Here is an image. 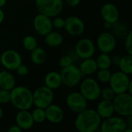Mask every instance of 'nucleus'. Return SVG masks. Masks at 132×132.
<instances>
[{
	"label": "nucleus",
	"mask_w": 132,
	"mask_h": 132,
	"mask_svg": "<svg viewBox=\"0 0 132 132\" xmlns=\"http://www.w3.org/2000/svg\"><path fill=\"white\" fill-rule=\"evenodd\" d=\"M101 123V118L96 110L87 108L77 114L74 126L80 132H95L99 129Z\"/></svg>",
	"instance_id": "1"
},
{
	"label": "nucleus",
	"mask_w": 132,
	"mask_h": 132,
	"mask_svg": "<svg viewBox=\"0 0 132 132\" xmlns=\"http://www.w3.org/2000/svg\"><path fill=\"white\" fill-rule=\"evenodd\" d=\"M10 103L17 110H29L32 105V92L26 87H14L10 90Z\"/></svg>",
	"instance_id": "2"
},
{
	"label": "nucleus",
	"mask_w": 132,
	"mask_h": 132,
	"mask_svg": "<svg viewBox=\"0 0 132 132\" xmlns=\"http://www.w3.org/2000/svg\"><path fill=\"white\" fill-rule=\"evenodd\" d=\"M114 113L121 117L132 115V95L128 92L116 94L112 101Z\"/></svg>",
	"instance_id": "3"
},
{
	"label": "nucleus",
	"mask_w": 132,
	"mask_h": 132,
	"mask_svg": "<svg viewBox=\"0 0 132 132\" xmlns=\"http://www.w3.org/2000/svg\"><path fill=\"white\" fill-rule=\"evenodd\" d=\"M36 7L39 13L53 18L60 14L63 9V0H36Z\"/></svg>",
	"instance_id": "4"
},
{
	"label": "nucleus",
	"mask_w": 132,
	"mask_h": 132,
	"mask_svg": "<svg viewBox=\"0 0 132 132\" xmlns=\"http://www.w3.org/2000/svg\"><path fill=\"white\" fill-rule=\"evenodd\" d=\"M60 73L62 78L63 84L67 87H74L78 85L84 76L79 67L73 63L69 67L62 68Z\"/></svg>",
	"instance_id": "5"
},
{
	"label": "nucleus",
	"mask_w": 132,
	"mask_h": 132,
	"mask_svg": "<svg viewBox=\"0 0 132 132\" xmlns=\"http://www.w3.org/2000/svg\"><path fill=\"white\" fill-rule=\"evenodd\" d=\"M53 90L45 85L37 87L32 92V101L33 105H35L36 108L45 109L53 103Z\"/></svg>",
	"instance_id": "6"
},
{
	"label": "nucleus",
	"mask_w": 132,
	"mask_h": 132,
	"mask_svg": "<svg viewBox=\"0 0 132 132\" xmlns=\"http://www.w3.org/2000/svg\"><path fill=\"white\" fill-rule=\"evenodd\" d=\"M101 87L97 81L91 77H88L80 81V92L87 100V101H94L100 97Z\"/></svg>",
	"instance_id": "7"
},
{
	"label": "nucleus",
	"mask_w": 132,
	"mask_h": 132,
	"mask_svg": "<svg viewBox=\"0 0 132 132\" xmlns=\"http://www.w3.org/2000/svg\"><path fill=\"white\" fill-rule=\"evenodd\" d=\"M131 81L129 75L119 70L111 74L108 83L110 84V87L113 90V91L116 94H119L128 92V87Z\"/></svg>",
	"instance_id": "8"
},
{
	"label": "nucleus",
	"mask_w": 132,
	"mask_h": 132,
	"mask_svg": "<svg viewBox=\"0 0 132 132\" xmlns=\"http://www.w3.org/2000/svg\"><path fill=\"white\" fill-rule=\"evenodd\" d=\"M127 128L125 120L121 116H111L101 121L100 129L102 132H124Z\"/></svg>",
	"instance_id": "9"
},
{
	"label": "nucleus",
	"mask_w": 132,
	"mask_h": 132,
	"mask_svg": "<svg viewBox=\"0 0 132 132\" xmlns=\"http://www.w3.org/2000/svg\"><path fill=\"white\" fill-rule=\"evenodd\" d=\"M22 62V56L15 50H7L2 52L0 56L2 66L8 70H15Z\"/></svg>",
	"instance_id": "10"
},
{
	"label": "nucleus",
	"mask_w": 132,
	"mask_h": 132,
	"mask_svg": "<svg viewBox=\"0 0 132 132\" xmlns=\"http://www.w3.org/2000/svg\"><path fill=\"white\" fill-rule=\"evenodd\" d=\"M87 100L80 92H71L66 98V104L70 111L78 114L87 108Z\"/></svg>",
	"instance_id": "11"
},
{
	"label": "nucleus",
	"mask_w": 132,
	"mask_h": 132,
	"mask_svg": "<svg viewBox=\"0 0 132 132\" xmlns=\"http://www.w3.org/2000/svg\"><path fill=\"white\" fill-rule=\"evenodd\" d=\"M95 50L94 43L88 38H83L78 40L75 46V53L77 56L82 60L93 57Z\"/></svg>",
	"instance_id": "12"
},
{
	"label": "nucleus",
	"mask_w": 132,
	"mask_h": 132,
	"mask_svg": "<svg viewBox=\"0 0 132 132\" xmlns=\"http://www.w3.org/2000/svg\"><path fill=\"white\" fill-rule=\"evenodd\" d=\"M97 46L101 53H111L116 47V39L112 33L104 32L98 36Z\"/></svg>",
	"instance_id": "13"
},
{
	"label": "nucleus",
	"mask_w": 132,
	"mask_h": 132,
	"mask_svg": "<svg viewBox=\"0 0 132 132\" xmlns=\"http://www.w3.org/2000/svg\"><path fill=\"white\" fill-rule=\"evenodd\" d=\"M64 29L67 32L73 36H81L85 29L84 22L79 17L71 15L65 19Z\"/></svg>",
	"instance_id": "14"
},
{
	"label": "nucleus",
	"mask_w": 132,
	"mask_h": 132,
	"mask_svg": "<svg viewBox=\"0 0 132 132\" xmlns=\"http://www.w3.org/2000/svg\"><path fill=\"white\" fill-rule=\"evenodd\" d=\"M33 27L38 34L45 36L53 30L52 19L49 16L39 13L33 19Z\"/></svg>",
	"instance_id": "15"
},
{
	"label": "nucleus",
	"mask_w": 132,
	"mask_h": 132,
	"mask_svg": "<svg viewBox=\"0 0 132 132\" xmlns=\"http://www.w3.org/2000/svg\"><path fill=\"white\" fill-rule=\"evenodd\" d=\"M101 15L105 22L110 23L111 25L115 24L119 19L118 9L111 2H107L102 5Z\"/></svg>",
	"instance_id": "16"
},
{
	"label": "nucleus",
	"mask_w": 132,
	"mask_h": 132,
	"mask_svg": "<svg viewBox=\"0 0 132 132\" xmlns=\"http://www.w3.org/2000/svg\"><path fill=\"white\" fill-rule=\"evenodd\" d=\"M46 120L52 124H59L64 118L63 109L57 104H51L45 108Z\"/></svg>",
	"instance_id": "17"
},
{
	"label": "nucleus",
	"mask_w": 132,
	"mask_h": 132,
	"mask_svg": "<svg viewBox=\"0 0 132 132\" xmlns=\"http://www.w3.org/2000/svg\"><path fill=\"white\" fill-rule=\"evenodd\" d=\"M15 123L22 130L27 131L31 129L34 125L31 112L29 110H20L15 115Z\"/></svg>",
	"instance_id": "18"
},
{
	"label": "nucleus",
	"mask_w": 132,
	"mask_h": 132,
	"mask_svg": "<svg viewBox=\"0 0 132 132\" xmlns=\"http://www.w3.org/2000/svg\"><path fill=\"white\" fill-rule=\"evenodd\" d=\"M45 86L51 90H56L63 84L60 73L56 71H50L47 73L44 77Z\"/></svg>",
	"instance_id": "19"
},
{
	"label": "nucleus",
	"mask_w": 132,
	"mask_h": 132,
	"mask_svg": "<svg viewBox=\"0 0 132 132\" xmlns=\"http://www.w3.org/2000/svg\"><path fill=\"white\" fill-rule=\"evenodd\" d=\"M96 111L97 112L98 115L101 117V119H104L109 118L114 114V105L111 101L102 100L99 102L97 106Z\"/></svg>",
	"instance_id": "20"
},
{
	"label": "nucleus",
	"mask_w": 132,
	"mask_h": 132,
	"mask_svg": "<svg viewBox=\"0 0 132 132\" xmlns=\"http://www.w3.org/2000/svg\"><path fill=\"white\" fill-rule=\"evenodd\" d=\"M80 72L82 74L84 75H91L95 73L97 70V65L95 59H93L92 57L90 58H87L84 59L82 62L80 63V66L78 67Z\"/></svg>",
	"instance_id": "21"
},
{
	"label": "nucleus",
	"mask_w": 132,
	"mask_h": 132,
	"mask_svg": "<svg viewBox=\"0 0 132 132\" xmlns=\"http://www.w3.org/2000/svg\"><path fill=\"white\" fill-rule=\"evenodd\" d=\"M15 86V79L8 70L0 72V89L11 90Z\"/></svg>",
	"instance_id": "22"
},
{
	"label": "nucleus",
	"mask_w": 132,
	"mask_h": 132,
	"mask_svg": "<svg viewBox=\"0 0 132 132\" xmlns=\"http://www.w3.org/2000/svg\"><path fill=\"white\" fill-rule=\"evenodd\" d=\"M63 42V35L56 31H51L45 36V43L51 47H58Z\"/></svg>",
	"instance_id": "23"
},
{
	"label": "nucleus",
	"mask_w": 132,
	"mask_h": 132,
	"mask_svg": "<svg viewBox=\"0 0 132 132\" xmlns=\"http://www.w3.org/2000/svg\"><path fill=\"white\" fill-rule=\"evenodd\" d=\"M30 59L31 61L35 64V65H42L45 63L46 60V53L45 50L41 48L36 46L35 49H33L32 51H30Z\"/></svg>",
	"instance_id": "24"
},
{
	"label": "nucleus",
	"mask_w": 132,
	"mask_h": 132,
	"mask_svg": "<svg viewBox=\"0 0 132 132\" xmlns=\"http://www.w3.org/2000/svg\"><path fill=\"white\" fill-rule=\"evenodd\" d=\"M118 67L121 72L131 75L132 73V55L127 54L119 59Z\"/></svg>",
	"instance_id": "25"
},
{
	"label": "nucleus",
	"mask_w": 132,
	"mask_h": 132,
	"mask_svg": "<svg viewBox=\"0 0 132 132\" xmlns=\"http://www.w3.org/2000/svg\"><path fill=\"white\" fill-rule=\"evenodd\" d=\"M98 69H109L112 63V60L109 53H101L96 59Z\"/></svg>",
	"instance_id": "26"
},
{
	"label": "nucleus",
	"mask_w": 132,
	"mask_h": 132,
	"mask_svg": "<svg viewBox=\"0 0 132 132\" xmlns=\"http://www.w3.org/2000/svg\"><path fill=\"white\" fill-rule=\"evenodd\" d=\"M32 119L34 121V123L41 124L43 123L46 120V113L45 109L41 108H36L32 112H31Z\"/></svg>",
	"instance_id": "27"
},
{
	"label": "nucleus",
	"mask_w": 132,
	"mask_h": 132,
	"mask_svg": "<svg viewBox=\"0 0 132 132\" xmlns=\"http://www.w3.org/2000/svg\"><path fill=\"white\" fill-rule=\"evenodd\" d=\"M37 44H38L37 40L33 36L28 35L23 38V40H22L23 47L28 51H32L33 49H35L37 46Z\"/></svg>",
	"instance_id": "28"
},
{
	"label": "nucleus",
	"mask_w": 132,
	"mask_h": 132,
	"mask_svg": "<svg viewBox=\"0 0 132 132\" xmlns=\"http://www.w3.org/2000/svg\"><path fill=\"white\" fill-rule=\"evenodd\" d=\"M111 72L109 70V69H99L97 71V77L99 80V81L102 83H108L110 80V78L111 77Z\"/></svg>",
	"instance_id": "29"
},
{
	"label": "nucleus",
	"mask_w": 132,
	"mask_h": 132,
	"mask_svg": "<svg viewBox=\"0 0 132 132\" xmlns=\"http://www.w3.org/2000/svg\"><path fill=\"white\" fill-rule=\"evenodd\" d=\"M116 94L113 91V90L108 87H104L103 89H101V94L100 97L102 98V100H107V101H113L114 98Z\"/></svg>",
	"instance_id": "30"
},
{
	"label": "nucleus",
	"mask_w": 132,
	"mask_h": 132,
	"mask_svg": "<svg viewBox=\"0 0 132 132\" xmlns=\"http://www.w3.org/2000/svg\"><path fill=\"white\" fill-rule=\"evenodd\" d=\"M10 90L0 89V104L10 103Z\"/></svg>",
	"instance_id": "31"
},
{
	"label": "nucleus",
	"mask_w": 132,
	"mask_h": 132,
	"mask_svg": "<svg viewBox=\"0 0 132 132\" xmlns=\"http://www.w3.org/2000/svg\"><path fill=\"white\" fill-rule=\"evenodd\" d=\"M52 25L53 28L57 29H61L64 28L65 26V19L62 17L55 16L53 17V19L52 20Z\"/></svg>",
	"instance_id": "32"
},
{
	"label": "nucleus",
	"mask_w": 132,
	"mask_h": 132,
	"mask_svg": "<svg viewBox=\"0 0 132 132\" xmlns=\"http://www.w3.org/2000/svg\"><path fill=\"white\" fill-rule=\"evenodd\" d=\"M125 47L128 54L132 55V32H129L125 37Z\"/></svg>",
	"instance_id": "33"
},
{
	"label": "nucleus",
	"mask_w": 132,
	"mask_h": 132,
	"mask_svg": "<svg viewBox=\"0 0 132 132\" xmlns=\"http://www.w3.org/2000/svg\"><path fill=\"white\" fill-rule=\"evenodd\" d=\"M73 63V59L68 55H64L60 59V65L62 68L69 67Z\"/></svg>",
	"instance_id": "34"
},
{
	"label": "nucleus",
	"mask_w": 132,
	"mask_h": 132,
	"mask_svg": "<svg viewBox=\"0 0 132 132\" xmlns=\"http://www.w3.org/2000/svg\"><path fill=\"white\" fill-rule=\"evenodd\" d=\"M15 70L16 71L17 74H18L19 76H20V77H25V76H26V75L28 74V73H29V69H28V67H27L26 65L22 64V63H21L19 66H18L17 68H16Z\"/></svg>",
	"instance_id": "35"
},
{
	"label": "nucleus",
	"mask_w": 132,
	"mask_h": 132,
	"mask_svg": "<svg viewBox=\"0 0 132 132\" xmlns=\"http://www.w3.org/2000/svg\"><path fill=\"white\" fill-rule=\"evenodd\" d=\"M81 0H65L67 5L70 7H75L80 4Z\"/></svg>",
	"instance_id": "36"
},
{
	"label": "nucleus",
	"mask_w": 132,
	"mask_h": 132,
	"mask_svg": "<svg viewBox=\"0 0 132 132\" xmlns=\"http://www.w3.org/2000/svg\"><path fill=\"white\" fill-rule=\"evenodd\" d=\"M22 129L17 125H11L9 128H8V132H21Z\"/></svg>",
	"instance_id": "37"
},
{
	"label": "nucleus",
	"mask_w": 132,
	"mask_h": 132,
	"mask_svg": "<svg viewBox=\"0 0 132 132\" xmlns=\"http://www.w3.org/2000/svg\"><path fill=\"white\" fill-rule=\"evenodd\" d=\"M125 123H126L127 128H132V115H130V116L126 117Z\"/></svg>",
	"instance_id": "38"
},
{
	"label": "nucleus",
	"mask_w": 132,
	"mask_h": 132,
	"mask_svg": "<svg viewBox=\"0 0 132 132\" xmlns=\"http://www.w3.org/2000/svg\"><path fill=\"white\" fill-rule=\"evenodd\" d=\"M4 19H5V12L2 10V9L0 8V25L3 22Z\"/></svg>",
	"instance_id": "39"
},
{
	"label": "nucleus",
	"mask_w": 132,
	"mask_h": 132,
	"mask_svg": "<svg viewBox=\"0 0 132 132\" xmlns=\"http://www.w3.org/2000/svg\"><path fill=\"white\" fill-rule=\"evenodd\" d=\"M7 0H0V8H2L6 4Z\"/></svg>",
	"instance_id": "40"
},
{
	"label": "nucleus",
	"mask_w": 132,
	"mask_h": 132,
	"mask_svg": "<svg viewBox=\"0 0 132 132\" xmlns=\"http://www.w3.org/2000/svg\"><path fill=\"white\" fill-rule=\"evenodd\" d=\"M2 116H3V110H2V108H1V104H0V120L2 119Z\"/></svg>",
	"instance_id": "41"
}]
</instances>
